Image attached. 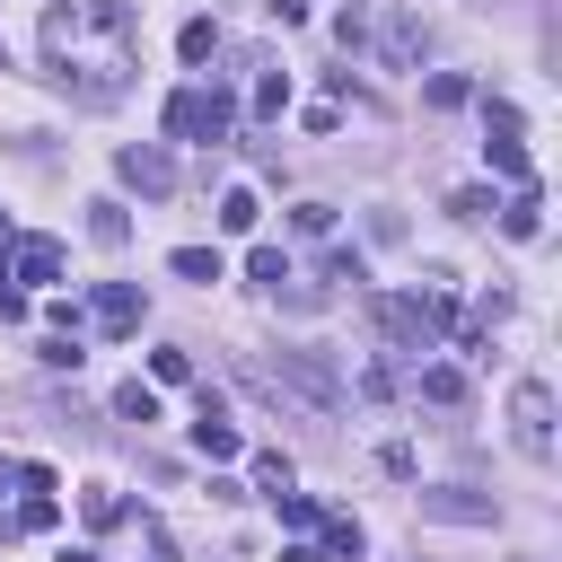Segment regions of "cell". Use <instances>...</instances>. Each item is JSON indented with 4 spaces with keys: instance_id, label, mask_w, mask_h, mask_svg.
Listing matches in <instances>:
<instances>
[{
    "instance_id": "cell-4",
    "label": "cell",
    "mask_w": 562,
    "mask_h": 562,
    "mask_svg": "<svg viewBox=\"0 0 562 562\" xmlns=\"http://www.w3.org/2000/svg\"><path fill=\"white\" fill-rule=\"evenodd\" d=\"M509 439H518L527 457H553V386H544V378H518V386H509Z\"/></svg>"
},
{
    "instance_id": "cell-34",
    "label": "cell",
    "mask_w": 562,
    "mask_h": 562,
    "mask_svg": "<svg viewBox=\"0 0 562 562\" xmlns=\"http://www.w3.org/2000/svg\"><path fill=\"white\" fill-rule=\"evenodd\" d=\"M0 483H18V465H0Z\"/></svg>"
},
{
    "instance_id": "cell-26",
    "label": "cell",
    "mask_w": 562,
    "mask_h": 562,
    "mask_svg": "<svg viewBox=\"0 0 562 562\" xmlns=\"http://www.w3.org/2000/svg\"><path fill=\"white\" fill-rule=\"evenodd\" d=\"M88 527H123V492L97 483V492H88Z\"/></svg>"
},
{
    "instance_id": "cell-25",
    "label": "cell",
    "mask_w": 562,
    "mask_h": 562,
    "mask_svg": "<svg viewBox=\"0 0 562 562\" xmlns=\"http://www.w3.org/2000/svg\"><path fill=\"white\" fill-rule=\"evenodd\" d=\"M255 483H263V492H290V457L263 448V457H255Z\"/></svg>"
},
{
    "instance_id": "cell-10",
    "label": "cell",
    "mask_w": 562,
    "mask_h": 562,
    "mask_svg": "<svg viewBox=\"0 0 562 562\" xmlns=\"http://www.w3.org/2000/svg\"><path fill=\"white\" fill-rule=\"evenodd\" d=\"M193 448H202L211 465H237V457H246V439H237V422H228V413H220L211 395H202V422H193Z\"/></svg>"
},
{
    "instance_id": "cell-5",
    "label": "cell",
    "mask_w": 562,
    "mask_h": 562,
    "mask_svg": "<svg viewBox=\"0 0 562 562\" xmlns=\"http://www.w3.org/2000/svg\"><path fill=\"white\" fill-rule=\"evenodd\" d=\"M369 53L386 61V70H422V53H430V35H422V18L395 0V9H378V26H369Z\"/></svg>"
},
{
    "instance_id": "cell-28",
    "label": "cell",
    "mask_w": 562,
    "mask_h": 562,
    "mask_svg": "<svg viewBox=\"0 0 562 562\" xmlns=\"http://www.w3.org/2000/svg\"><path fill=\"white\" fill-rule=\"evenodd\" d=\"M281 105H290V79H281V70H272V79H255V114H281Z\"/></svg>"
},
{
    "instance_id": "cell-2",
    "label": "cell",
    "mask_w": 562,
    "mask_h": 562,
    "mask_svg": "<svg viewBox=\"0 0 562 562\" xmlns=\"http://www.w3.org/2000/svg\"><path fill=\"white\" fill-rule=\"evenodd\" d=\"M369 316H378V334H386L395 351H413V360H422V351L457 325V299H448V290H378V299H369Z\"/></svg>"
},
{
    "instance_id": "cell-16",
    "label": "cell",
    "mask_w": 562,
    "mask_h": 562,
    "mask_svg": "<svg viewBox=\"0 0 562 562\" xmlns=\"http://www.w3.org/2000/svg\"><path fill=\"white\" fill-rule=\"evenodd\" d=\"M88 237H97V246H123V237H132L123 202H88Z\"/></svg>"
},
{
    "instance_id": "cell-9",
    "label": "cell",
    "mask_w": 562,
    "mask_h": 562,
    "mask_svg": "<svg viewBox=\"0 0 562 562\" xmlns=\"http://www.w3.org/2000/svg\"><path fill=\"white\" fill-rule=\"evenodd\" d=\"M88 316H97V334H140V290L132 281H105L88 299Z\"/></svg>"
},
{
    "instance_id": "cell-14",
    "label": "cell",
    "mask_w": 562,
    "mask_h": 562,
    "mask_svg": "<svg viewBox=\"0 0 562 562\" xmlns=\"http://www.w3.org/2000/svg\"><path fill=\"white\" fill-rule=\"evenodd\" d=\"M483 149H492V167H501V176H509V184H518V193H527V184H536V158H527V149H518V132H492V140H483Z\"/></svg>"
},
{
    "instance_id": "cell-30",
    "label": "cell",
    "mask_w": 562,
    "mask_h": 562,
    "mask_svg": "<svg viewBox=\"0 0 562 562\" xmlns=\"http://www.w3.org/2000/svg\"><path fill=\"white\" fill-rule=\"evenodd\" d=\"M290 228H299V237H325V228H334V211H325V202H299V211H290Z\"/></svg>"
},
{
    "instance_id": "cell-35",
    "label": "cell",
    "mask_w": 562,
    "mask_h": 562,
    "mask_svg": "<svg viewBox=\"0 0 562 562\" xmlns=\"http://www.w3.org/2000/svg\"><path fill=\"white\" fill-rule=\"evenodd\" d=\"M0 70H9V44H0Z\"/></svg>"
},
{
    "instance_id": "cell-29",
    "label": "cell",
    "mask_w": 562,
    "mask_h": 562,
    "mask_svg": "<svg viewBox=\"0 0 562 562\" xmlns=\"http://www.w3.org/2000/svg\"><path fill=\"white\" fill-rule=\"evenodd\" d=\"M448 211H457V220H492V211H501V202H492V193H483V184H465V193H457V202H448Z\"/></svg>"
},
{
    "instance_id": "cell-1",
    "label": "cell",
    "mask_w": 562,
    "mask_h": 562,
    "mask_svg": "<svg viewBox=\"0 0 562 562\" xmlns=\"http://www.w3.org/2000/svg\"><path fill=\"white\" fill-rule=\"evenodd\" d=\"M44 61L70 88V105H114L140 70V18L132 0H53L44 9Z\"/></svg>"
},
{
    "instance_id": "cell-22",
    "label": "cell",
    "mask_w": 562,
    "mask_h": 562,
    "mask_svg": "<svg viewBox=\"0 0 562 562\" xmlns=\"http://www.w3.org/2000/svg\"><path fill=\"white\" fill-rule=\"evenodd\" d=\"M149 378H158V386H184V378H193V351H176V342L149 351Z\"/></svg>"
},
{
    "instance_id": "cell-8",
    "label": "cell",
    "mask_w": 562,
    "mask_h": 562,
    "mask_svg": "<svg viewBox=\"0 0 562 562\" xmlns=\"http://www.w3.org/2000/svg\"><path fill=\"white\" fill-rule=\"evenodd\" d=\"M413 509H422V518H448V527H492V501L465 492V483H422Z\"/></svg>"
},
{
    "instance_id": "cell-31",
    "label": "cell",
    "mask_w": 562,
    "mask_h": 562,
    "mask_svg": "<svg viewBox=\"0 0 562 562\" xmlns=\"http://www.w3.org/2000/svg\"><path fill=\"white\" fill-rule=\"evenodd\" d=\"M263 9H272L281 26H299V18H307V0H263Z\"/></svg>"
},
{
    "instance_id": "cell-24",
    "label": "cell",
    "mask_w": 562,
    "mask_h": 562,
    "mask_svg": "<svg viewBox=\"0 0 562 562\" xmlns=\"http://www.w3.org/2000/svg\"><path fill=\"white\" fill-rule=\"evenodd\" d=\"M88 351H79V334H44V369H79Z\"/></svg>"
},
{
    "instance_id": "cell-15",
    "label": "cell",
    "mask_w": 562,
    "mask_h": 562,
    "mask_svg": "<svg viewBox=\"0 0 562 562\" xmlns=\"http://www.w3.org/2000/svg\"><path fill=\"white\" fill-rule=\"evenodd\" d=\"M255 220H263V211H255V193H246V184H228V193H220V228H228V237H246Z\"/></svg>"
},
{
    "instance_id": "cell-32",
    "label": "cell",
    "mask_w": 562,
    "mask_h": 562,
    "mask_svg": "<svg viewBox=\"0 0 562 562\" xmlns=\"http://www.w3.org/2000/svg\"><path fill=\"white\" fill-rule=\"evenodd\" d=\"M281 562H325V544H290V553H281Z\"/></svg>"
},
{
    "instance_id": "cell-27",
    "label": "cell",
    "mask_w": 562,
    "mask_h": 562,
    "mask_svg": "<svg viewBox=\"0 0 562 562\" xmlns=\"http://www.w3.org/2000/svg\"><path fill=\"white\" fill-rule=\"evenodd\" d=\"M272 501H281V527H316V518H325L307 492H272Z\"/></svg>"
},
{
    "instance_id": "cell-20",
    "label": "cell",
    "mask_w": 562,
    "mask_h": 562,
    "mask_svg": "<svg viewBox=\"0 0 562 562\" xmlns=\"http://www.w3.org/2000/svg\"><path fill=\"white\" fill-rule=\"evenodd\" d=\"M422 97H430V105H439V114H448V105H465V97H474V88H465V79H457V70H430V79H422Z\"/></svg>"
},
{
    "instance_id": "cell-12",
    "label": "cell",
    "mask_w": 562,
    "mask_h": 562,
    "mask_svg": "<svg viewBox=\"0 0 562 562\" xmlns=\"http://www.w3.org/2000/svg\"><path fill=\"white\" fill-rule=\"evenodd\" d=\"M501 237H518V246H536V237H544V202H536V184H527L518 202H501Z\"/></svg>"
},
{
    "instance_id": "cell-18",
    "label": "cell",
    "mask_w": 562,
    "mask_h": 562,
    "mask_svg": "<svg viewBox=\"0 0 562 562\" xmlns=\"http://www.w3.org/2000/svg\"><path fill=\"white\" fill-rule=\"evenodd\" d=\"M176 53H184V61H211V53H220V26H211V18H184Z\"/></svg>"
},
{
    "instance_id": "cell-3",
    "label": "cell",
    "mask_w": 562,
    "mask_h": 562,
    "mask_svg": "<svg viewBox=\"0 0 562 562\" xmlns=\"http://www.w3.org/2000/svg\"><path fill=\"white\" fill-rule=\"evenodd\" d=\"M228 123H237V97H228L220 79L167 97V132H176V140H228Z\"/></svg>"
},
{
    "instance_id": "cell-6",
    "label": "cell",
    "mask_w": 562,
    "mask_h": 562,
    "mask_svg": "<svg viewBox=\"0 0 562 562\" xmlns=\"http://www.w3.org/2000/svg\"><path fill=\"white\" fill-rule=\"evenodd\" d=\"M114 176H123L132 193L167 202V193H176V149H167V140H132V149H114Z\"/></svg>"
},
{
    "instance_id": "cell-7",
    "label": "cell",
    "mask_w": 562,
    "mask_h": 562,
    "mask_svg": "<svg viewBox=\"0 0 562 562\" xmlns=\"http://www.w3.org/2000/svg\"><path fill=\"white\" fill-rule=\"evenodd\" d=\"M272 386H290V395H307L316 413H334L342 404V378L316 360V351H281V369H272Z\"/></svg>"
},
{
    "instance_id": "cell-23",
    "label": "cell",
    "mask_w": 562,
    "mask_h": 562,
    "mask_svg": "<svg viewBox=\"0 0 562 562\" xmlns=\"http://www.w3.org/2000/svg\"><path fill=\"white\" fill-rule=\"evenodd\" d=\"M35 527H53V492H26L18 518H9V536H35Z\"/></svg>"
},
{
    "instance_id": "cell-13",
    "label": "cell",
    "mask_w": 562,
    "mask_h": 562,
    "mask_svg": "<svg viewBox=\"0 0 562 562\" xmlns=\"http://www.w3.org/2000/svg\"><path fill=\"white\" fill-rule=\"evenodd\" d=\"M316 527H325V562H360V544H369V536H360V518H351V509H325Z\"/></svg>"
},
{
    "instance_id": "cell-17",
    "label": "cell",
    "mask_w": 562,
    "mask_h": 562,
    "mask_svg": "<svg viewBox=\"0 0 562 562\" xmlns=\"http://www.w3.org/2000/svg\"><path fill=\"white\" fill-rule=\"evenodd\" d=\"M176 281H220V246H176Z\"/></svg>"
},
{
    "instance_id": "cell-11",
    "label": "cell",
    "mask_w": 562,
    "mask_h": 562,
    "mask_svg": "<svg viewBox=\"0 0 562 562\" xmlns=\"http://www.w3.org/2000/svg\"><path fill=\"white\" fill-rule=\"evenodd\" d=\"M413 395L448 413V404H465V369H448V360H422V369H413Z\"/></svg>"
},
{
    "instance_id": "cell-33",
    "label": "cell",
    "mask_w": 562,
    "mask_h": 562,
    "mask_svg": "<svg viewBox=\"0 0 562 562\" xmlns=\"http://www.w3.org/2000/svg\"><path fill=\"white\" fill-rule=\"evenodd\" d=\"M53 562H97V553H88V544H61V553H53Z\"/></svg>"
},
{
    "instance_id": "cell-21",
    "label": "cell",
    "mask_w": 562,
    "mask_h": 562,
    "mask_svg": "<svg viewBox=\"0 0 562 562\" xmlns=\"http://www.w3.org/2000/svg\"><path fill=\"white\" fill-rule=\"evenodd\" d=\"M246 272H255L263 290H281V281H290V255H281V246H255V255H246Z\"/></svg>"
},
{
    "instance_id": "cell-19",
    "label": "cell",
    "mask_w": 562,
    "mask_h": 562,
    "mask_svg": "<svg viewBox=\"0 0 562 562\" xmlns=\"http://www.w3.org/2000/svg\"><path fill=\"white\" fill-rule=\"evenodd\" d=\"M114 413H123V422H158V395H149L140 378H123V386H114Z\"/></svg>"
}]
</instances>
